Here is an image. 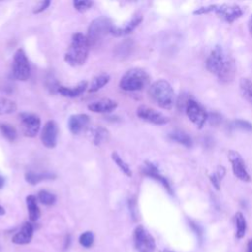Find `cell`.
Listing matches in <instances>:
<instances>
[{"mask_svg": "<svg viewBox=\"0 0 252 252\" xmlns=\"http://www.w3.org/2000/svg\"><path fill=\"white\" fill-rule=\"evenodd\" d=\"M207 70L216 75L222 83L231 82L235 76V63L231 56L225 53L221 46H216L206 61Z\"/></svg>", "mask_w": 252, "mask_h": 252, "instance_id": "obj_1", "label": "cell"}, {"mask_svg": "<svg viewBox=\"0 0 252 252\" xmlns=\"http://www.w3.org/2000/svg\"><path fill=\"white\" fill-rule=\"evenodd\" d=\"M89 49L90 44L86 35L81 32H77L72 36L71 43L65 53L64 59L72 66L83 65L88 58Z\"/></svg>", "mask_w": 252, "mask_h": 252, "instance_id": "obj_2", "label": "cell"}, {"mask_svg": "<svg viewBox=\"0 0 252 252\" xmlns=\"http://www.w3.org/2000/svg\"><path fill=\"white\" fill-rule=\"evenodd\" d=\"M149 95L151 99L161 108L170 109L174 104V91L171 85L165 80L154 82L149 89Z\"/></svg>", "mask_w": 252, "mask_h": 252, "instance_id": "obj_3", "label": "cell"}, {"mask_svg": "<svg viewBox=\"0 0 252 252\" xmlns=\"http://www.w3.org/2000/svg\"><path fill=\"white\" fill-rule=\"evenodd\" d=\"M150 82L148 73L140 68L128 70L121 78L119 87L126 92H136L143 90Z\"/></svg>", "mask_w": 252, "mask_h": 252, "instance_id": "obj_4", "label": "cell"}, {"mask_svg": "<svg viewBox=\"0 0 252 252\" xmlns=\"http://www.w3.org/2000/svg\"><path fill=\"white\" fill-rule=\"evenodd\" d=\"M214 12L218 17L221 18L227 23H232L243 14L242 9L238 5L234 4H220V5H210L206 7H201L194 12V14H207Z\"/></svg>", "mask_w": 252, "mask_h": 252, "instance_id": "obj_5", "label": "cell"}, {"mask_svg": "<svg viewBox=\"0 0 252 252\" xmlns=\"http://www.w3.org/2000/svg\"><path fill=\"white\" fill-rule=\"evenodd\" d=\"M111 21L106 17H99L94 19L88 28V33L86 35L88 42L91 46L96 45L106 34L111 32L112 28Z\"/></svg>", "mask_w": 252, "mask_h": 252, "instance_id": "obj_6", "label": "cell"}, {"mask_svg": "<svg viewBox=\"0 0 252 252\" xmlns=\"http://www.w3.org/2000/svg\"><path fill=\"white\" fill-rule=\"evenodd\" d=\"M133 240L135 248L138 252H154L156 249L154 237L143 225H138L134 229Z\"/></svg>", "mask_w": 252, "mask_h": 252, "instance_id": "obj_7", "label": "cell"}, {"mask_svg": "<svg viewBox=\"0 0 252 252\" xmlns=\"http://www.w3.org/2000/svg\"><path fill=\"white\" fill-rule=\"evenodd\" d=\"M31 74V67L25 51L18 49L13 58V76L19 81H27Z\"/></svg>", "mask_w": 252, "mask_h": 252, "instance_id": "obj_8", "label": "cell"}, {"mask_svg": "<svg viewBox=\"0 0 252 252\" xmlns=\"http://www.w3.org/2000/svg\"><path fill=\"white\" fill-rule=\"evenodd\" d=\"M185 111L188 118L196 127L201 129L208 119V113L205 108L194 99H188L185 104Z\"/></svg>", "mask_w": 252, "mask_h": 252, "instance_id": "obj_9", "label": "cell"}, {"mask_svg": "<svg viewBox=\"0 0 252 252\" xmlns=\"http://www.w3.org/2000/svg\"><path fill=\"white\" fill-rule=\"evenodd\" d=\"M20 121L22 125V131L25 136L32 138L37 135L40 129V118L29 112H23L20 114Z\"/></svg>", "mask_w": 252, "mask_h": 252, "instance_id": "obj_10", "label": "cell"}, {"mask_svg": "<svg viewBox=\"0 0 252 252\" xmlns=\"http://www.w3.org/2000/svg\"><path fill=\"white\" fill-rule=\"evenodd\" d=\"M137 115L142 120L156 125H163L169 122L167 116L147 105H140L137 108Z\"/></svg>", "mask_w": 252, "mask_h": 252, "instance_id": "obj_11", "label": "cell"}, {"mask_svg": "<svg viewBox=\"0 0 252 252\" xmlns=\"http://www.w3.org/2000/svg\"><path fill=\"white\" fill-rule=\"evenodd\" d=\"M228 159L231 163V167H232V171H233L234 175L242 181L249 182L250 175L246 168V164H245L242 157L239 155V153H237L233 150H230L228 152Z\"/></svg>", "mask_w": 252, "mask_h": 252, "instance_id": "obj_12", "label": "cell"}, {"mask_svg": "<svg viewBox=\"0 0 252 252\" xmlns=\"http://www.w3.org/2000/svg\"><path fill=\"white\" fill-rule=\"evenodd\" d=\"M58 137V127L57 124L53 120H48L41 131V142L43 146L48 149H52L57 144Z\"/></svg>", "mask_w": 252, "mask_h": 252, "instance_id": "obj_13", "label": "cell"}, {"mask_svg": "<svg viewBox=\"0 0 252 252\" xmlns=\"http://www.w3.org/2000/svg\"><path fill=\"white\" fill-rule=\"evenodd\" d=\"M90 123V117L89 115L85 113H79L71 115L68 121L69 130L73 134H79L82 131H85L88 128V125Z\"/></svg>", "mask_w": 252, "mask_h": 252, "instance_id": "obj_14", "label": "cell"}, {"mask_svg": "<svg viewBox=\"0 0 252 252\" xmlns=\"http://www.w3.org/2000/svg\"><path fill=\"white\" fill-rule=\"evenodd\" d=\"M33 226L31 222H25L20 230L14 234L12 237V242L15 244H28L32 239Z\"/></svg>", "mask_w": 252, "mask_h": 252, "instance_id": "obj_15", "label": "cell"}, {"mask_svg": "<svg viewBox=\"0 0 252 252\" xmlns=\"http://www.w3.org/2000/svg\"><path fill=\"white\" fill-rule=\"evenodd\" d=\"M142 20H143V17L141 15H136L129 22H127L123 27L112 26L110 33H112V34H114L116 36H121V35L129 34L140 25Z\"/></svg>", "mask_w": 252, "mask_h": 252, "instance_id": "obj_16", "label": "cell"}, {"mask_svg": "<svg viewBox=\"0 0 252 252\" xmlns=\"http://www.w3.org/2000/svg\"><path fill=\"white\" fill-rule=\"evenodd\" d=\"M117 107V102L110 98H101L95 100L88 105V108L93 112L108 113L113 111Z\"/></svg>", "mask_w": 252, "mask_h": 252, "instance_id": "obj_17", "label": "cell"}, {"mask_svg": "<svg viewBox=\"0 0 252 252\" xmlns=\"http://www.w3.org/2000/svg\"><path fill=\"white\" fill-rule=\"evenodd\" d=\"M143 172H144V174H146V175H148V176H150V177H152V178L158 180L159 183L162 184V186L166 189V191H167L168 193L172 194V190H171V187H170L168 181L166 180V178H165L164 176L161 175V173L158 171V167H157L155 164H153L152 162H148V161H147V162L145 163V165H144Z\"/></svg>", "mask_w": 252, "mask_h": 252, "instance_id": "obj_18", "label": "cell"}, {"mask_svg": "<svg viewBox=\"0 0 252 252\" xmlns=\"http://www.w3.org/2000/svg\"><path fill=\"white\" fill-rule=\"evenodd\" d=\"M87 88H88V82L87 81H82V82H80L78 85H76L73 88L64 87V86H58L57 87V91L63 96L76 97V96L81 95L86 91Z\"/></svg>", "mask_w": 252, "mask_h": 252, "instance_id": "obj_19", "label": "cell"}, {"mask_svg": "<svg viewBox=\"0 0 252 252\" xmlns=\"http://www.w3.org/2000/svg\"><path fill=\"white\" fill-rule=\"evenodd\" d=\"M90 131V139H92L94 145H101L108 141L109 139V132L102 127H96L93 129H89Z\"/></svg>", "mask_w": 252, "mask_h": 252, "instance_id": "obj_20", "label": "cell"}, {"mask_svg": "<svg viewBox=\"0 0 252 252\" xmlns=\"http://www.w3.org/2000/svg\"><path fill=\"white\" fill-rule=\"evenodd\" d=\"M26 203H27V208L29 212V218L32 221H35L39 219L40 217V210L37 205L36 198L33 195H29L26 198Z\"/></svg>", "mask_w": 252, "mask_h": 252, "instance_id": "obj_21", "label": "cell"}, {"mask_svg": "<svg viewBox=\"0 0 252 252\" xmlns=\"http://www.w3.org/2000/svg\"><path fill=\"white\" fill-rule=\"evenodd\" d=\"M55 175L48 172H33V171H28L25 174V178L27 182L34 185L39 183L40 181L47 180V179H53Z\"/></svg>", "mask_w": 252, "mask_h": 252, "instance_id": "obj_22", "label": "cell"}, {"mask_svg": "<svg viewBox=\"0 0 252 252\" xmlns=\"http://www.w3.org/2000/svg\"><path fill=\"white\" fill-rule=\"evenodd\" d=\"M169 138L178 143V144H181L185 147H191L192 146V139L190 138L189 135H187L185 132L183 131H180V130H174L172 132L169 133Z\"/></svg>", "mask_w": 252, "mask_h": 252, "instance_id": "obj_23", "label": "cell"}, {"mask_svg": "<svg viewBox=\"0 0 252 252\" xmlns=\"http://www.w3.org/2000/svg\"><path fill=\"white\" fill-rule=\"evenodd\" d=\"M239 88L242 96L252 105V81L248 78L240 79Z\"/></svg>", "mask_w": 252, "mask_h": 252, "instance_id": "obj_24", "label": "cell"}, {"mask_svg": "<svg viewBox=\"0 0 252 252\" xmlns=\"http://www.w3.org/2000/svg\"><path fill=\"white\" fill-rule=\"evenodd\" d=\"M109 79H110V77L106 74H101V75L94 77L89 87V92L90 93L97 92L98 90L103 88L109 82Z\"/></svg>", "mask_w": 252, "mask_h": 252, "instance_id": "obj_25", "label": "cell"}, {"mask_svg": "<svg viewBox=\"0 0 252 252\" xmlns=\"http://www.w3.org/2000/svg\"><path fill=\"white\" fill-rule=\"evenodd\" d=\"M235 224H236L235 236H236V238L240 239L244 236V234L246 232V227H247L245 218L241 212H237L235 214Z\"/></svg>", "mask_w": 252, "mask_h": 252, "instance_id": "obj_26", "label": "cell"}, {"mask_svg": "<svg viewBox=\"0 0 252 252\" xmlns=\"http://www.w3.org/2000/svg\"><path fill=\"white\" fill-rule=\"evenodd\" d=\"M17 110V104L15 101L6 98L0 97V115H6L14 113Z\"/></svg>", "mask_w": 252, "mask_h": 252, "instance_id": "obj_27", "label": "cell"}, {"mask_svg": "<svg viewBox=\"0 0 252 252\" xmlns=\"http://www.w3.org/2000/svg\"><path fill=\"white\" fill-rule=\"evenodd\" d=\"M0 132L3 135V137H5L10 142L15 141L17 138V135H18L16 128L9 123H1L0 124Z\"/></svg>", "mask_w": 252, "mask_h": 252, "instance_id": "obj_28", "label": "cell"}, {"mask_svg": "<svg viewBox=\"0 0 252 252\" xmlns=\"http://www.w3.org/2000/svg\"><path fill=\"white\" fill-rule=\"evenodd\" d=\"M111 158L113 159V161L115 162V164L118 166V168L127 176H132V170L130 168V166L128 165V163H126L122 158L116 153V152H113L111 154Z\"/></svg>", "mask_w": 252, "mask_h": 252, "instance_id": "obj_29", "label": "cell"}, {"mask_svg": "<svg viewBox=\"0 0 252 252\" xmlns=\"http://www.w3.org/2000/svg\"><path fill=\"white\" fill-rule=\"evenodd\" d=\"M37 199L41 204L45 206H51L55 203L56 196L47 190H41L37 194Z\"/></svg>", "mask_w": 252, "mask_h": 252, "instance_id": "obj_30", "label": "cell"}, {"mask_svg": "<svg viewBox=\"0 0 252 252\" xmlns=\"http://www.w3.org/2000/svg\"><path fill=\"white\" fill-rule=\"evenodd\" d=\"M80 244L85 248H90L94 243V234L92 231H85L79 237Z\"/></svg>", "mask_w": 252, "mask_h": 252, "instance_id": "obj_31", "label": "cell"}, {"mask_svg": "<svg viewBox=\"0 0 252 252\" xmlns=\"http://www.w3.org/2000/svg\"><path fill=\"white\" fill-rule=\"evenodd\" d=\"M93 1H87V0H75L73 2V5L75 9L81 13H84L88 10H90L93 6Z\"/></svg>", "mask_w": 252, "mask_h": 252, "instance_id": "obj_32", "label": "cell"}, {"mask_svg": "<svg viewBox=\"0 0 252 252\" xmlns=\"http://www.w3.org/2000/svg\"><path fill=\"white\" fill-rule=\"evenodd\" d=\"M233 124L236 128L241 129V130H245V131H251L252 130V124L249 123L248 121H245V120L238 119V120H235L233 122Z\"/></svg>", "mask_w": 252, "mask_h": 252, "instance_id": "obj_33", "label": "cell"}, {"mask_svg": "<svg viewBox=\"0 0 252 252\" xmlns=\"http://www.w3.org/2000/svg\"><path fill=\"white\" fill-rule=\"evenodd\" d=\"M49 5H50V1H43V2H41V3L33 10V13H34V14L41 13V12H43L46 8H48Z\"/></svg>", "mask_w": 252, "mask_h": 252, "instance_id": "obj_34", "label": "cell"}, {"mask_svg": "<svg viewBox=\"0 0 252 252\" xmlns=\"http://www.w3.org/2000/svg\"><path fill=\"white\" fill-rule=\"evenodd\" d=\"M248 30H249V32H250V34L252 35V15L250 16V18H249V21H248Z\"/></svg>", "mask_w": 252, "mask_h": 252, "instance_id": "obj_35", "label": "cell"}, {"mask_svg": "<svg viewBox=\"0 0 252 252\" xmlns=\"http://www.w3.org/2000/svg\"><path fill=\"white\" fill-rule=\"evenodd\" d=\"M247 252H252V239H250L247 243Z\"/></svg>", "mask_w": 252, "mask_h": 252, "instance_id": "obj_36", "label": "cell"}, {"mask_svg": "<svg viewBox=\"0 0 252 252\" xmlns=\"http://www.w3.org/2000/svg\"><path fill=\"white\" fill-rule=\"evenodd\" d=\"M3 185H4V178H3V176L0 174V188H2Z\"/></svg>", "mask_w": 252, "mask_h": 252, "instance_id": "obj_37", "label": "cell"}, {"mask_svg": "<svg viewBox=\"0 0 252 252\" xmlns=\"http://www.w3.org/2000/svg\"><path fill=\"white\" fill-rule=\"evenodd\" d=\"M4 214H5V210H4V208L0 205V216H1V215H4Z\"/></svg>", "mask_w": 252, "mask_h": 252, "instance_id": "obj_38", "label": "cell"}, {"mask_svg": "<svg viewBox=\"0 0 252 252\" xmlns=\"http://www.w3.org/2000/svg\"><path fill=\"white\" fill-rule=\"evenodd\" d=\"M163 252H172V251H170V250H164Z\"/></svg>", "mask_w": 252, "mask_h": 252, "instance_id": "obj_39", "label": "cell"}]
</instances>
